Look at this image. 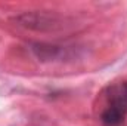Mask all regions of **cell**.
Wrapping results in <instances>:
<instances>
[{"mask_svg": "<svg viewBox=\"0 0 127 126\" xmlns=\"http://www.w3.org/2000/svg\"><path fill=\"white\" fill-rule=\"evenodd\" d=\"M108 102L100 114L105 126H121L127 116V82L112 85L106 96Z\"/></svg>", "mask_w": 127, "mask_h": 126, "instance_id": "cell-1", "label": "cell"}, {"mask_svg": "<svg viewBox=\"0 0 127 126\" xmlns=\"http://www.w3.org/2000/svg\"><path fill=\"white\" fill-rule=\"evenodd\" d=\"M32 52L37 58L41 61H55L64 60L69 57V48L68 46H58V45H47V43H34Z\"/></svg>", "mask_w": 127, "mask_h": 126, "instance_id": "cell-2", "label": "cell"}]
</instances>
